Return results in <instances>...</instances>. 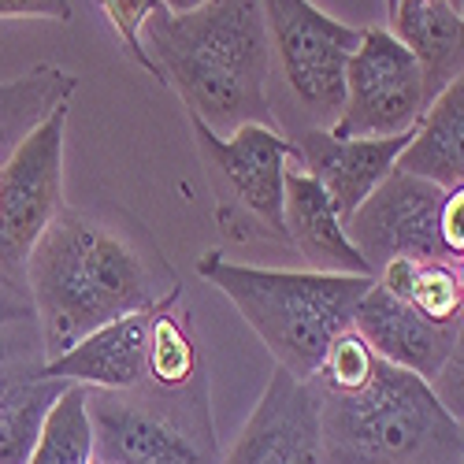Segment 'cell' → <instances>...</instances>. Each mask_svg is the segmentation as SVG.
<instances>
[{
  "instance_id": "obj_1",
  "label": "cell",
  "mask_w": 464,
  "mask_h": 464,
  "mask_svg": "<svg viewBox=\"0 0 464 464\" xmlns=\"http://www.w3.org/2000/svg\"><path fill=\"white\" fill-rule=\"evenodd\" d=\"M42 357L56 361L97 327L179 304L182 283L149 227L120 205H63L26 260Z\"/></svg>"
},
{
  "instance_id": "obj_2",
  "label": "cell",
  "mask_w": 464,
  "mask_h": 464,
  "mask_svg": "<svg viewBox=\"0 0 464 464\" xmlns=\"http://www.w3.org/2000/svg\"><path fill=\"white\" fill-rule=\"evenodd\" d=\"M308 382L320 394L324 464H460L464 428L431 382L379 361L353 327Z\"/></svg>"
},
{
  "instance_id": "obj_3",
  "label": "cell",
  "mask_w": 464,
  "mask_h": 464,
  "mask_svg": "<svg viewBox=\"0 0 464 464\" xmlns=\"http://www.w3.org/2000/svg\"><path fill=\"white\" fill-rule=\"evenodd\" d=\"M141 45L160 82L179 93L186 115L216 134L238 127H279L267 104L272 37L260 0H208L186 15L152 12Z\"/></svg>"
},
{
  "instance_id": "obj_4",
  "label": "cell",
  "mask_w": 464,
  "mask_h": 464,
  "mask_svg": "<svg viewBox=\"0 0 464 464\" xmlns=\"http://www.w3.org/2000/svg\"><path fill=\"white\" fill-rule=\"evenodd\" d=\"M198 276L238 308L276 364L297 379L316 375L331 345L353 327L357 304L375 283L364 276H327L308 267H256L223 253H201Z\"/></svg>"
},
{
  "instance_id": "obj_5",
  "label": "cell",
  "mask_w": 464,
  "mask_h": 464,
  "mask_svg": "<svg viewBox=\"0 0 464 464\" xmlns=\"http://www.w3.org/2000/svg\"><path fill=\"white\" fill-rule=\"evenodd\" d=\"M97 464H219L205 368L179 382L90 391Z\"/></svg>"
},
{
  "instance_id": "obj_6",
  "label": "cell",
  "mask_w": 464,
  "mask_h": 464,
  "mask_svg": "<svg viewBox=\"0 0 464 464\" xmlns=\"http://www.w3.org/2000/svg\"><path fill=\"white\" fill-rule=\"evenodd\" d=\"M189 120L201 164L216 193V223L235 242H279L286 238V164L297 160V145L279 127H238L216 134L201 120Z\"/></svg>"
},
{
  "instance_id": "obj_7",
  "label": "cell",
  "mask_w": 464,
  "mask_h": 464,
  "mask_svg": "<svg viewBox=\"0 0 464 464\" xmlns=\"http://www.w3.org/2000/svg\"><path fill=\"white\" fill-rule=\"evenodd\" d=\"M63 130L67 104L26 134L0 171V308L8 320L34 316L26 260L63 208Z\"/></svg>"
},
{
  "instance_id": "obj_8",
  "label": "cell",
  "mask_w": 464,
  "mask_h": 464,
  "mask_svg": "<svg viewBox=\"0 0 464 464\" xmlns=\"http://www.w3.org/2000/svg\"><path fill=\"white\" fill-rule=\"evenodd\" d=\"M272 56L297 104L320 127H331L345 104V67L364 42L361 26H345L313 0H260Z\"/></svg>"
},
{
  "instance_id": "obj_9",
  "label": "cell",
  "mask_w": 464,
  "mask_h": 464,
  "mask_svg": "<svg viewBox=\"0 0 464 464\" xmlns=\"http://www.w3.org/2000/svg\"><path fill=\"white\" fill-rule=\"evenodd\" d=\"M428 111L416 56L391 30L368 26L364 42L345 67V104L327 127L334 138H401Z\"/></svg>"
},
{
  "instance_id": "obj_10",
  "label": "cell",
  "mask_w": 464,
  "mask_h": 464,
  "mask_svg": "<svg viewBox=\"0 0 464 464\" xmlns=\"http://www.w3.org/2000/svg\"><path fill=\"white\" fill-rule=\"evenodd\" d=\"M442 201H446L442 186L394 168L382 179V186L353 212V219L345 223V235L361 249L372 272H379L386 260L398 256L416 264L450 260L439 230Z\"/></svg>"
},
{
  "instance_id": "obj_11",
  "label": "cell",
  "mask_w": 464,
  "mask_h": 464,
  "mask_svg": "<svg viewBox=\"0 0 464 464\" xmlns=\"http://www.w3.org/2000/svg\"><path fill=\"white\" fill-rule=\"evenodd\" d=\"M219 464H324L316 386L276 368L242 435Z\"/></svg>"
},
{
  "instance_id": "obj_12",
  "label": "cell",
  "mask_w": 464,
  "mask_h": 464,
  "mask_svg": "<svg viewBox=\"0 0 464 464\" xmlns=\"http://www.w3.org/2000/svg\"><path fill=\"white\" fill-rule=\"evenodd\" d=\"M412 134L401 138H334L327 127L304 130L297 145V164L301 171L313 175L342 216V223H350L353 212L382 186V179L398 168V157Z\"/></svg>"
},
{
  "instance_id": "obj_13",
  "label": "cell",
  "mask_w": 464,
  "mask_h": 464,
  "mask_svg": "<svg viewBox=\"0 0 464 464\" xmlns=\"http://www.w3.org/2000/svg\"><path fill=\"white\" fill-rule=\"evenodd\" d=\"M353 331L372 345L379 361L431 382L453 350L460 324H435L372 283L353 313Z\"/></svg>"
},
{
  "instance_id": "obj_14",
  "label": "cell",
  "mask_w": 464,
  "mask_h": 464,
  "mask_svg": "<svg viewBox=\"0 0 464 464\" xmlns=\"http://www.w3.org/2000/svg\"><path fill=\"white\" fill-rule=\"evenodd\" d=\"M157 313H134L97 327L56 361H45V375L63 382H82L90 391H134L152 375V324H157Z\"/></svg>"
},
{
  "instance_id": "obj_15",
  "label": "cell",
  "mask_w": 464,
  "mask_h": 464,
  "mask_svg": "<svg viewBox=\"0 0 464 464\" xmlns=\"http://www.w3.org/2000/svg\"><path fill=\"white\" fill-rule=\"evenodd\" d=\"M286 238L304 256L308 272L375 279L361 249L345 235V223L334 212L327 189L301 168L286 171Z\"/></svg>"
},
{
  "instance_id": "obj_16",
  "label": "cell",
  "mask_w": 464,
  "mask_h": 464,
  "mask_svg": "<svg viewBox=\"0 0 464 464\" xmlns=\"http://www.w3.org/2000/svg\"><path fill=\"white\" fill-rule=\"evenodd\" d=\"M391 34L416 56L428 104L464 74V12L450 0H398Z\"/></svg>"
},
{
  "instance_id": "obj_17",
  "label": "cell",
  "mask_w": 464,
  "mask_h": 464,
  "mask_svg": "<svg viewBox=\"0 0 464 464\" xmlns=\"http://www.w3.org/2000/svg\"><path fill=\"white\" fill-rule=\"evenodd\" d=\"M398 171L442 189L464 186V74L428 104L412 141L398 157Z\"/></svg>"
},
{
  "instance_id": "obj_18",
  "label": "cell",
  "mask_w": 464,
  "mask_h": 464,
  "mask_svg": "<svg viewBox=\"0 0 464 464\" xmlns=\"http://www.w3.org/2000/svg\"><path fill=\"white\" fill-rule=\"evenodd\" d=\"M90 386L71 382L53 401L30 464H97L93 453V423H90Z\"/></svg>"
},
{
  "instance_id": "obj_19",
  "label": "cell",
  "mask_w": 464,
  "mask_h": 464,
  "mask_svg": "<svg viewBox=\"0 0 464 464\" xmlns=\"http://www.w3.org/2000/svg\"><path fill=\"white\" fill-rule=\"evenodd\" d=\"M405 304H412L420 316H428L435 324H460L464 320V297L457 286V267L450 260L420 264L412 294Z\"/></svg>"
},
{
  "instance_id": "obj_20",
  "label": "cell",
  "mask_w": 464,
  "mask_h": 464,
  "mask_svg": "<svg viewBox=\"0 0 464 464\" xmlns=\"http://www.w3.org/2000/svg\"><path fill=\"white\" fill-rule=\"evenodd\" d=\"M97 5H101L104 19L111 23V30L120 34V42H123V49L130 53V60L160 82L157 63L149 60V53H145V45H141V30H145V23H149L152 12H160V0H97Z\"/></svg>"
},
{
  "instance_id": "obj_21",
  "label": "cell",
  "mask_w": 464,
  "mask_h": 464,
  "mask_svg": "<svg viewBox=\"0 0 464 464\" xmlns=\"http://www.w3.org/2000/svg\"><path fill=\"white\" fill-rule=\"evenodd\" d=\"M431 391L439 394V401L446 405V412L464 428V320H460V331H457V342L442 364V372L431 379Z\"/></svg>"
},
{
  "instance_id": "obj_22",
  "label": "cell",
  "mask_w": 464,
  "mask_h": 464,
  "mask_svg": "<svg viewBox=\"0 0 464 464\" xmlns=\"http://www.w3.org/2000/svg\"><path fill=\"white\" fill-rule=\"evenodd\" d=\"M439 230H442V246H446V256L457 264L464 260V186H453L446 189V201H442V219H439Z\"/></svg>"
},
{
  "instance_id": "obj_23",
  "label": "cell",
  "mask_w": 464,
  "mask_h": 464,
  "mask_svg": "<svg viewBox=\"0 0 464 464\" xmlns=\"http://www.w3.org/2000/svg\"><path fill=\"white\" fill-rule=\"evenodd\" d=\"M15 15H42V19L71 23L74 8L71 0H0V19H15Z\"/></svg>"
},
{
  "instance_id": "obj_24",
  "label": "cell",
  "mask_w": 464,
  "mask_h": 464,
  "mask_svg": "<svg viewBox=\"0 0 464 464\" xmlns=\"http://www.w3.org/2000/svg\"><path fill=\"white\" fill-rule=\"evenodd\" d=\"M201 5H208V0H160V8H168V12H175V15H186V12H193V8H201Z\"/></svg>"
},
{
  "instance_id": "obj_25",
  "label": "cell",
  "mask_w": 464,
  "mask_h": 464,
  "mask_svg": "<svg viewBox=\"0 0 464 464\" xmlns=\"http://www.w3.org/2000/svg\"><path fill=\"white\" fill-rule=\"evenodd\" d=\"M453 267H457V286H460V297H464V260H457Z\"/></svg>"
},
{
  "instance_id": "obj_26",
  "label": "cell",
  "mask_w": 464,
  "mask_h": 464,
  "mask_svg": "<svg viewBox=\"0 0 464 464\" xmlns=\"http://www.w3.org/2000/svg\"><path fill=\"white\" fill-rule=\"evenodd\" d=\"M382 8H386V19L394 15V8H398V0H382Z\"/></svg>"
},
{
  "instance_id": "obj_27",
  "label": "cell",
  "mask_w": 464,
  "mask_h": 464,
  "mask_svg": "<svg viewBox=\"0 0 464 464\" xmlns=\"http://www.w3.org/2000/svg\"><path fill=\"white\" fill-rule=\"evenodd\" d=\"M450 5H453L457 12H464V0H450Z\"/></svg>"
},
{
  "instance_id": "obj_28",
  "label": "cell",
  "mask_w": 464,
  "mask_h": 464,
  "mask_svg": "<svg viewBox=\"0 0 464 464\" xmlns=\"http://www.w3.org/2000/svg\"><path fill=\"white\" fill-rule=\"evenodd\" d=\"M460 464H464V453H460Z\"/></svg>"
}]
</instances>
